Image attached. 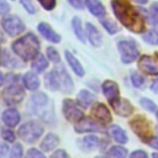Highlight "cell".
Segmentation results:
<instances>
[{"mask_svg": "<svg viewBox=\"0 0 158 158\" xmlns=\"http://www.w3.org/2000/svg\"><path fill=\"white\" fill-rule=\"evenodd\" d=\"M102 93H104L105 98L109 100L110 104L120 98L118 85L112 80H106V81L102 83Z\"/></svg>", "mask_w": 158, "mask_h": 158, "instance_id": "7c38bea8", "label": "cell"}, {"mask_svg": "<svg viewBox=\"0 0 158 158\" xmlns=\"http://www.w3.org/2000/svg\"><path fill=\"white\" fill-rule=\"evenodd\" d=\"M0 42H4V36L1 33V31H0Z\"/></svg>", "mask_w": 158, "mask_h": 158, "instance_id": "f907efd6", "label": "cell"}, {"mask_svg": "<svg viewBox=\"0 0 158 158\" xmlns=\"http://www.w3.org/2000/svg\"><path fill=\"white\" fill-rule=\"evenodd\" d=\"M22 81H23L25 88L28 89V90H32V91H35L40 86V79L36 75V73H33V72H27L23 75Z\"/></svg>", "mask_w": 158, "mask_h": 158, "instance_id": "d6986e66", "label": "cell"}, {"mask_svg": "<svg viewBox=\"0 0 158 158\" xmlns=\"http://www.w3.org/2000/svg\"><path fill=\"white\" fill-rule=\"evenodd\" d=\"M43 126L38 122V121H27L25 122L22 126H20L19 128V136L28 143H33L36 142L43 133Z\"/></svg>", "mask_w": 158, "mask_h": 158, "instance_id": "277c9868", "label": "cell"}, {"mask_svg": "<svg viewBox=\"0 0 158 158\" xmlns=\"http://www.w3.org/2000/svg\"><path fill=\"white\" fill-rule=\"evenodd\" d=\"M0 62H1V48H0Z\"/></svg>", "mask_w": 158, "mask_h": 158, "instance_id": "f5cc1de1", "label": "cell"}, {"mask_svg": "<svg viewBox=\"0 0 158 158\" xmlns=\"http://www.w3.org/2000/svg\"><path fill=\"white\" fill-rule=\"evenodd\" d=\"M48 67V60L42 56V54H38L33 62H32V69L36 72V73H42L46 68Z\"/></svg>", "mask_w": 158, "mask_h": 158, "instance_id": "cb8c5ba5", "label": "cell"}, {"mask_svg": "<svg viewBox=\"0 0 158 158\" xmlns=\"http://www.w3.org/2000/svg\"><path fill=\"white\" fill-rule=\"evenodd\" d=\"M91 117L94 120H96L98 122L100 123H109L111 121V114L109 111V109L106 107V105L101 104V102H98L93 106L91 109Z\"/></svg>", "mask_w": 158, "mask_h": 158, "instance_id": "9c48e42d", "label": "cell"}, {"mask_svg": "<svg viewBox=\"0 0 158 158\" xmlns=\"http://www.w3.org/2000/svg\"><path fill=\"white\" fill-rule=\"evenodd\" d=\"M58 73H59V78H60V85L64 88L65 91H72L73 90V81H72L70 77L68 75V73L63 68Z\"/></svg>", "mask_w": 158, "mask_h": 158, "instance_id": "484cf974", "label": "cell"}, {"mask_svg": "<svg viewBox=\"0 0 158 158\" xmlns=\"http://www.w3.org/2000/svg\"><path fill=\"white\" fill-rule=\"evenodd\" d=\"M65 59H67V62H68L69 67L73 69V72H74L77 75H79V77H83V75H84L83 65H81V64L79 63V60L73 56V53H72V52L65 51Z\"/></svg>", "mask_w": 158, "mask_h": 158, "instance_id": "ffe728a7", "label": "cell"}, {"mask_svg": "<svg viewBox=\"0 0 158 158\" xmlns=\"http://www.w3.org/2000/svg\"><path fill=\"white\" fill-rule=\"evenodd\" d=\"M47 56H48V59L51 62H53V63H58L59 59H60L58 51L56 48H53V47H48L47 48Z\"/></svg>", "mask_w": 158, "mask_h": 158, "instance_id": "836d02e7", "label": "cell"}, {"mask_svg": "<svg viewBox=\"0 0 158 158\" xmlns=\"http://www.w3.org/2000/svg\"><path fill=\"white\" fill-rule=\"evenodd\" d=\"M7 152H9V147H7V144L0 142V158H5L6 154H7Z\"/></svg>", "mask_w": 158, "mask_h": 158, "instance_id": "f6af8a7d", "label": "cell"}, {"mask_svg": "<svg viewBox=\"0 0 158 158\" xmlns=\"http://www.w3.org/2000/svg\"><path fill=\"white\" fill-rule=\"evenodd\" d=\"M58 143H59L58 136L54 135V133H48V135L43 138V141L41 142L40 148H41L42 151H44V152H49V151L54 149V148L58 146Z\"/></svg>", "mask_w": 158, "mask_h": 158, "instance_id": "ac0fdd59", "label": "cell"}, {"mask_svg": "<svg viewBox=\"0 0 158 158\" xmlns=\"http://www.w3.org/2000/svg\"><path fill=\"white\" fill-rule=\"evenodd\" d=\"M101 25L104 26V28H105L110 35H114V33H116V32L118 31L117 25H116L114 21H111V20H107V19L101 20Z\"/></svg>", "mask_w": 158, "mask_h": 158, "instance_id": "4dcf8cb0", "label": "cell"}, {"mask_svg": "<svg viewBox=\"0 0 158 158\" xmlns=\"http://www.w3.org/2000/svg\"><path fill=\"white\" fill-rule=\"evenodd\" d=\"M143 40L149 44H158V27L149 30L143 35Z\"/></svg>", "mask_w": 158, "mask_h": 158, "instance_id": "83f0119b", "label": "cell"}, {"mask_svg": "<svg viewBox=\"0 0 158 158\" xmlns=\"http://www.w3.org/2000/svg\"><path fill=\"white\" fill-rule=\"evenodd\" d=\"M72 26H73V28H74V33L77 35V37H78L81 42H85L84 30H83V27H81V21H80V19L74 17V19L72 20Z\"/></svg>", "mask_w": 158, "mask_h": 158, "instance_id": "4316f807", "label": "cell"}, {"mask_svg": "<svg viewBox=\"0 0 158 158\" xmlns=\"http://www.w3.org/2000/svg\"><path fill=\"white\" fill-rule=\"evenodd\" d=\"M26 158H46L42 152H40L36 148H30L26 153Z\"/></svg>", "mask_w": 158, "mask_h": 158, "instance_id": "f35d334b", "label": "cell"}, {"mask_svg": "<svg viewBox=\"0 0 158 158\" xmlns=\"http://www.w3.org/2000/svg\"><path fill=\"white\" fill-rule=\"evenodd\" d=\"M157 117H158V111H157Z\"/></svg>", "mask_w": 158, "mask_h": 158, "instance_id": "11a10c76", "label": "cell"}, {"mask_svg": "<svg viewBox=\"0 0 158 158\" xmlns=\"http://www.w3.org/2000/svg\"><path fill=\"white\" fill-rule=\"evenodd\" d=\"M1 26L2 28L5 30V32L9 35V36H17L20 35L21 32L25 31V23L22 22V20L16 16V15H9V16H5L2 20H1Z\"/></svg>", "mask_w": 158, "mask_h": 158, "instance_id": "8992f818", "label": "cell"}, {"mask_svg": "<svg viewBox=\"0 0 158 158\" xmlns=\"http://www.w3.org/2000/svg\"><path fill=\"white\" fill-rule=\"evenodd\" d=\"M95 158H104V157H101V156H98V157H95Z\"/></svg>", "mask_w": 158, "mask_h": 158, "instance_id": "db71d44e", "label": "cell"}, {"mask_svg": "<svg viewBox=\"0 0 158 158\" xmlns=\"http://www.w3.org/2000/svg\"><path fill=\"white\" fill-rule=\"evenodd\" d=\"M109 133H110V136H111L117 143H122V144H123V143H126V142L128 141L126 132H125L120 126H116V125L111 126V127L109 128Z\"/></svg>", "mask_w": 158, "mask_h": 158, "instance_id": "7402d4cb", "label": "cell"}, {"mask_svg": "<svg viewBox=\"0 0 158 158\" xmlns=\"http://www.w3.org/2000/svg\"><path fill=\"white\" fill-rule=\"evenodd\" d=\"M131 81H132L133 86H136V88H142L143 84H144L143 77L137 72H132L131 73Z\"/></svg>", "mask_w": 158, "mask_h": 158, "instance_id": "1f68e13d", "label": "cell"}, {"mask_svg": "<svg viewBox=\"0 0 158 158\" xmlns=\"http://www.w3.org/2000/svg\"><path fill=\"white\" fill-rule=\"evenodd\" d=\"M20 2H21V5L25 7V10H26L27 12H30V14H36L37 9H36V6L33 5V2H32L31 0H20Z\"/></svg>", "mask_w": 158, "mask_h": 158, "instance_id": "d590c367", "label": "cell"}, {"mask_svg": "<svg viewBox=\"0 0 158 158\" xmlns=\"http://www.w3.org/2000/svg\"><path fill=\"white\" fill-rule=\"evenodd\" d=\"M148 144H149L151 147H153V148L158 149V137H153V138L148 142Z\"/></svg>", "mask_w": 158, "mask_h": 158, "instance_id": "bcb514c9", "label": "cell"}, {"mask_svg": "<svg viewBox=\"0 0 158 158\" xmlns=\"http://www.w3.org/2000/svg\"><path fill=\"white\" fill-rule=\"evenodd\" d=\"M1 137L7 142H15V135L10 128H4L1 131Z\"/></svg>", "mask_w": 158, "mask_h": 158, "instance_id": "74e56055", "label": "cell"}, {"mask_svg": "<svg viewBox=\"0 0 158 158\" xmlns=\"http://www.w3.org/2000/svg\"><path fill=\"white\" fill-rule=\"evenodd\" d=\"M63 114L65 116V118L68 121H72V122H78L83 118V111L80 110V107L77 105L75 101H73L72 99H65L63 101Z\"/></svg>", "mask_w": 158, "mask_h": 158, "instance_id": "ba28073f", "label": "cell"}, {"mask_svg": "<svg viewBox=\"0 0 158 158\" xmlns=\"http://www.w3.org/2000/svg\"><path fill=\"white\" fill-rule=\"evenodd\" d=\"M117 48L121 56V60L125 64H130L138 58V48L135 41L132 40H122L117 43Z\"/></svg>", "mask_w": 158, "mask_h": 158, "instance_id": "5b68a950", "label": "cell"}, {"mask_svg": "<svg viewBox=\"0 0 158 158\" xmlns=\"http://www.w3.org/2000/svg\"><path fill=\"white\" fill-rule=\"evenodd\" d=\"M139 104L143 106V109H146V110H148V111H151V112L157 111V105H156L152 100H149V99H147V98H142V99L139 100Z\"/></svg>", "mask_w": 158, "mask_h": 158, "instance_id": "d6a6232c", "label": "cell"}, {"mask_svg": "<svg viewBox=\"0 0 158 158\" xmlns=\"http://www.w3.org/2000/svg\"><path fill=\"white\" fill-rule=\"evenodd\" d=\"M111 6L115 16L130 31L141 33L144 31V19L127 0H112Z\"/></svg>", "mask_w": 158, "mask_h": 158, "instance_id": "6da1fadb", "label": "cell"}, {"mask_svg": "<svg viewBox=\"0 0 158 158\" xmlns=\"http://www.w3.org/2000/svg\"><path fill=\"white\" fill-rule=\"evenodd\" d=\"M130 158H148V156H147V153L144 152V151H135V152H132L131 154H130Z\"/></svg>", "mask_w": 158, "mask_h": 158, "instance_id": "ee69618b", "label": "cell"}, {"mask_svg": "<svg viewBox=\"0 0 158 158\" xmlns=\"http://www.w3.org/2000/svg\"><path fill=\"white\" fill-rule=\"evenodd\" d=\"M10 11V5L6 2V0H0V15H5Z\"/></svg>", "mask_w": 158, "mask_h": 158, "instance_id": "60d3db41", "label": "cell"}, {"mask_svg": "<svg viewBox=\"0 0 158 158\" xmlns=\"http://www.w3.org/2000/svg\"><path fill=\"white\" fill-rule=\"evenodd\" d=\"M149 14H151L152 22L158 25V1L153 2V5L151 6V10H149Z\"/></svg>", "mask_w": 158, "mask_h": 158, "instance_id": "8d00e7d4", "label": "cell"}, {"mask_svg": "<svg viewBox=\"0 0 158 158\" xmlns=\"http://www.w3.org/2000/svg\"><path fill=\"white\" fill-rule=\"evenodd\" d=\"M31 99H32V102L37 106H43L48 102V98L44 93H36V94L32 95Z\"/></svg>", "mask_w": 158, "mask_h": 158, "instance_id": "f1b7e54d", "label": "cell"}, {"mask_svg": "<svg viewBox=\"0 0 158 158\" xmlns=\"http://www.w3.org/2000/svg\"><path fill=\"white\" fill-rule=\"evenodd\" d=\"M75 131L79 133L83 132H94V131H101V127L99 123H96L93 118H81L75 123Z\"/></svg>", "mask_w": 158, "mask_h": 158, "instance_id": "4fadbf2b", "label": "cell"}, {"mask_svg": "<svg viewBox=\"0 0 158 158\" xmlns=\"http://www.w3.org/2000/svg\"><path fill=\"white\" fill-rule=\"evenodd\" d=\"M85 1V5L88 7V10L96 17H102L106 12L104 5L99 1V0H84Z\"/></svg>", "mask_w": 158, "mask_h": 158, "instance_id": "e0dca14e", "label": "cell"}, {"mask_svg": "<svg viewBox=\"0 0 158 158\" xmlns=\"http://www.w3.org/2000/svg\"><path fill=\"white\" fill-rule=\"evenodd\" d=\"M38 31L49 42H53V43H59L60 42V36L46 22H41L38 23Z\"/></svg>", "mask_w": 158, "mask_h": 158, "instance_id": "5bb4252c", "label": "cell"}, {"mask_svg": "<svg viewBox=\"0 0 158 158\" xmlns=\"http://www.w3.org/2000/svg\"><path fill=\"white\" fill-rule=\"evenodd\" d=\"M38 1H40V4L42 5V7L46 9L47 11L53 10L54 6H56V0H38Z\"/></svg>", "mask_w": 158, "mask_h": 158, "instance_id": "ab89813d", "label": "cell"}, {"mask_svg": "<svg viewBox=\"0 0 158 158\" xmlns=\"http://www.w3.org/2000/svg\"><path fill=\"white\" fill-rule=\"evenodd\" d=\"M94 100H95L94 94H91L88 90H81L78 94V104L83 107H88L89 105H91L94 102Z\"/></svg>", "mask_w": 158, "mask_h": 158, "instance_id": "603a6c76", "label": "cell"}, {"mask_svg": "<svg viewBox=\"0 0 158 158\" xmlns=\"http://www.w3.org/2000/svg\"><path fill=\"white\" fill-rule=\"evenodd\" d=\"M138 67L147 74L158 75V63L149 56H142L138 60Z\"/></svg>", "mask_w": 158, "mask_h": 158, "instance_id": "8fae6325", "label": "cell"}, {"mask_svg": "<svg viewBox=\"0 0 158 158\" xmlns=\"http://www.w3.org/2000/svg\"><path fill=\"white\" fill-rule=\"evenodd\" d=\"M130 126L141 141L148 143L153 138V126L144 116H136L130 121Z\"/></svg>", "mask_w": 158, "mask_h": 158, "instance_id": "3957f363", "label": "cell"}, {"mask_svg": "<svg viewBox=\"0 0 158 158\" xmlns=\"http://www.w3.org/2000/svg\"><path fill=\"white\" fill-rule=\"evenodd\" d=\"M85 33L88 36L89 42L93 46L98 47V46L101 44V35H100V32L98 31V28L93 23H90V22H86L85 23Z\"/></svg>", "mask_w": 158, "mask_h": 158, "instance_id": "2e32d148", "label": "cell"}, {"mask_svg": "<svg viewBox=\"0 0 158 158\" xmlns=\"http://www.w3.org/2000/svg\"><path fill=\"white\" fill-rule=\"evenodd\" d=\"M151 89H152V91H153V93L158 94V79H157V80H154V81L152 83V85H151Z\"/></svg>", "mask_w": 158, "mask_h": 158, "instance_id": "7dc6e473", "label": "cell"}, {"mask_svg": "<svg viewBox=\"0 0 158 158\" xmlns=\"http://www.w3.org/2000/svg\"><path fill=\"white\" fill-rule=\"evenodd\" d=\"M46 86L49 88L51 90H58L62 86L59 73L57 70H52L46 75Z\"/></svg>", "mask_w": 158, "mask_h": 158, "instance_id": "44dd1931", "label": "cell"}, {"mask_svg": "<svg viewBox=\"0 0 158 158\" xmlns=\"http://www.w3.org/2000/svg\"><path fill=\"white\" fill-rule=\"evenodd\" d=\"M22 157V146L20 143H15L10 149V158H21Z\"/></svg>", "mask_w": 158, "mask_h": 158, "instance_id": "e575fe53", "label": "cell"}, {"mask_svg": "<svg viewBox=\"0 0 158 158\" xmlns=\"http://www.w3.org/2000/svg\"><path fill=\"white\" fill-rule=\"evenodd\" d=\"M133 1H136V2H138V4H146L148 0H133Z\"/></svg>", "mask_w": 158, "mask_h": 158, "instance_id": "c3c4849f", "label": "cell"}, {"mask_svg": "<svg viewBox=\"0 0 158 158\" xmlns=\"http://www.w3.org/2000/svg\"><path fill=\"white\" fill-rule=\"evenodd\" d=\"M68 2H69L73 7L79 9V10H81V9L84 7V4H85V1H83V0H68Z\"/></svg>", "mask_w": 158, "mask_h": 158, "instance_id": "7bdbcfd3", "label": "cell"}, {"mask_svg": "<svg viewBox=\"0 0 158 158\" xmlns=\"http://www.w3.org/2000/svg\"><path fill=\"white\" fill-rule=\"evenodd\" d=\"M127 149L121 146H114L107 151L106 158H126Z\"/></svg>", "mask_w": 158, "mask_h": 158, "instance_id": "d4e9b609", "label": "cell"}, {"mask_svg": "<svg viewBox=\"0 0 158 158\" xmlns=\"http://www.w3.org/2000/svg\"><path fill=\"white\" fill-rule=\"evenodd\" d=\"M1 118H2V121H4V123H5L6 126H9V127H15V126L20 122L21 116H20V112H19L16 109H7V110L4 111Z\"/></svg>", "mask_w": 158, "mask_h": 158, "instance_id": "9a60e30c", "label": "cell"}, {"mask_svg": "<svg viewBox=\"0 0 158 158\" xmlns=\"http://www.w3.org/2000/svg\"><path fill=\"white\" fill-rule=\"evenodd\" d=\"M83 144L88 149H94L99 146V138L95 136H88L83 138Z\"/></svg>", "mask_w": 158, "mask_h": 158, "instance_id": "f546056e", "label": "cell"}, {"mask_svg": "<svg viewBox=\"0 0 158 158\" xmlns=\"http://www.w3.org/2000/svg\"><path fill=\"white\" fill-rule=\"evenodd\" d=\"M4 83V75H2V73H0V85Z\"/></svg>", "mask_w": 158, "mask_h": 158, "instance_id": "681fc988", "label": "cell"}, {"mask_svg": "<svg viewBox=\"0 0 158 158\" xmlns=\"http://www.w3.org/2000/svg\"><path fill=\"white\" fill-rule=\"evenodd\" d=\"M110 105H111V107L115 110V112H116L117 115H120V116L127 117V116L132 115V112H133V106H132L131 102H130L128 100H126V99L118 98L117 100H115V101L111 102Z\"/></svg>", "mask_w": 158, "mask_h": 158, "instance_id": "30bf717a", "label": "cell"}, {"mask_svg": "<svg viewBox=\"0 0 158 158\" xmlns=\"http://www.w3.org/2000/svg\"><path fill=\"white\" fill-rule=\"evenodd\" d=\"M51 158H69L68 153L64 151V149H57L52 156Z\"/></svg>", "mask_w": 158, "mask_h": 158, "instance_id": "b9f144b4", "label": "cell"}, {"mask_svg": "<svg viewBox=\"0 0 158 158\" xmlns=\"http://www.w3.org/2000/svg\"><path fill=\"white\" fill-rule=\"evenodd\" d=\"M25 98V91L19 84H12L2 91V99L7 105H16Z\"/></svg>", "mask_w": 158, "mask_h": 158, "instance_id": "52a82bcc", "label": "cell"}, {"mask_svg": "<svg viewBox=\"0 0 158 158\" xmlns=\"http://www.w3.org/2000/svg\"><path fill=\"white\" fill-rule=\"evenodd\" d=\"M40 41L38 38L33 35V33H26L25 36L20 37L19 40H16L12 46L11 49L14 51L15 54H17L21 59L23 60H30V59H35L40 53Z\"/></svg>", "mask_w": 158, "mask_h": 158, "instance_id": "7a4b0ae2", "label": "cell"}, {"mask_svg": "<svg viewBox=\"0 0 158 158\" xmlns=\"http://www.w3.org/2000/svg\"><path fill=\"white\" fill-rule=\"evenodd\" d=\"M152 158H158V153H153L152 154Z\"/></svg>", "mask_w": 158, "mask_h": 158, "instance_id": "816d5d0a", "label": "cell"}]
</instances>
